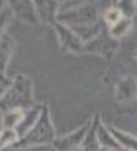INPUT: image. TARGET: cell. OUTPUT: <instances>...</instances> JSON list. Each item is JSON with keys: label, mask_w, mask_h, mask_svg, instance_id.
Here are the masks:
<instances>
[{"label": "cell", "mask_w": 137, "mask_h": 151, "mask_svg": "<svg viewBox=\"0 0 137 151\" xmlns=\"http://www.w3.org/2000/svg\"><path fill=\"white\" fill-rule=\"evenodd\" d=\"M128 27H130V21H128V19H120V21L115 24L112 32H114V35H121L122 31L125 32V31L128 29Z\"/></svg>", "instance_id": "cell-2"}, {"label": "cell", "mask_w": 137, "mask_h": 151, "mask_svg": "<svg viewBox=\"0 0 137 151\" xmlns=\"http://www.w3.org/2000/svg\"><path fill=\"white\" fill-rule=\"evenodd\" d=\"M136 57H137V54H136Z\"/></svg>", "instance_id": "cell-3"}, {"label": "cell", "mask_w": 137, "mask_h": 151, "mask_svg": "<svg viewBox=\"0 0 137 151\" xmlns=\"http://www.w3.org/2000/svg\"><path fill=\"white\" fill-rule=\"evenodd\" d=\"M115 137L121 141V144L124 147H127L128 150L131 151H137V138L133 135H128V134H121L120 131H114Z\"/></svg>", "instance_id": "cell-1"}]
</instances>
